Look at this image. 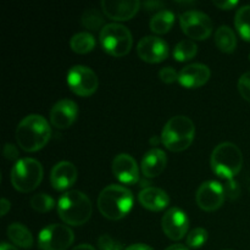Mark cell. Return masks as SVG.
Returning <instances> with one entry per match:
<instances>
[{
    "instance_id": "6da1fadb",
    "label": "cell",
    "mask_w": 250,
    "mask_h": 250,
    "mask_svg": "<svg viewBox=\"0 0 250 250\" xmlns=\"http://www.w3.org/2000/svg\"><path fill=\"white\" fill-rule=\"evenodd\" d=\"M51 136L48 121L42 115H28L16 128V141L20 148L34 153L46 146Z\"/></svg>"
},
{
    "instance_id": "7a4b0ae2",
    "label": "cell",
    "mask_w": 250,
    "mask_h": 250,
    "mask_svg": "<svg viewBox=\"0 0 250 250\" xmlns=\"http://www.w3.org/2000/svg\"><path fill=\"white\" fill-rule=\"evenodd\" d=\"M132 207L133 194L124 186H107L98 197V209L100 214L112 221L124 219L131 211Z\"/></svg>"
},
{
    "instance_id": "3957f363",
    "label": "cell",
    "mask_w": 250,
    "mask_h": 250,
    "mask_svg": "<svg viewBox=\"0 0 250 250\" xmlns=\"http://www.w3.org/2000/svg\"><path fill=\"white\" fill-rule=\"evenodd\" d=\"M93 205L88 195L80 190L63 193L58 202V214L68 226H82L90 219Z\"/></svg>"
},
{
    "instance_id": "277c9868",
    "label": "cell",
    "mask_w": 250,
    "mask_h": 250,
    "mask_svg": "<svg viewBox=\"0 0 250 250\" xmlns=\"http://www.w3.org/2000/svg\"><path fill=\"white\" fill-rule=\"evenodd\" d=\"M195 137V126L192 120L183 115L168 120L161 132V143L170 151H183L190 146Z\"/></svg>"
},
{
    "instance_id": "5b68a950",
    "label": "cell",
    "mask_w": 250,
    "mask_h": 250,
    "mask_svg": "<svg viewBox=\"0 0 250 250\" xmlns=\"http://www.w3.org/2000/svg\"><path fill=\"white\" fill-rule=\"evenodd\" d=\"M210 165L212 171L219 177L225 180H233L238 175L243 166V154L236 144L225 142L219 144L212 150Z\"/></svg>"
},
{
    "instance_id": "8992f818",
    "label": "cell",
    "mask_w": 250,
    "mask_h": 250,
    "mask_svg": "<svg viewBox=\"0 0 250 250\" xmlns=\"http://www.w3.org/2000/svg\"><path fill=\"white\" fill-rule=\"evenodd\" d=\"M43 166L32 158L16 161L10 173L11 185L21 193H29L36 189L43 180Z\"/></svg>"
},
{
    "instance_id": "52a82bcc",
    "label": "cell",
    "mask_w": 250,
    "mask_h": 250,
    "mask_svg": "<svg viewBox=\"0 0 250 250\" xmlns=\"http://www.w3.org/2000/svg\"><path fill=\"white\" fill-rule=\"evenodd\" d=\"M100 44L105 53L115 58H122L131 51L133 38L127 27L120 23H107L100 31Z\"/></svg>"
},
{
    "instance_id": "ba28073f",
    "label": "cell",
    "mask_w": 250,
    "mask_h": 250,
    "mask_svg": "<svg viewBox=\"0 0 250 250\" xmlns=\"http://www.w3.org/2000/svg\"><path fill=\"white\" fill-rule=\"evenodd\" d=\"M73 241V231L66 225H49L38 234V247L42 250H67Z\"/></svg>"
},
{
    "instance_id": "9c48e42d",
    "label": "cell",
    "mask_w": 250,
    "mask_h": 250,
    "mask_svg": "<svg viewBox=\"0 0 250 250\" xmlns=\"http://www.w3.org/2000/svg\"><path fill=\"white\" fill-rule=\"evenodd\" d=\"M180 26L190 39L204 41L212 33V21L207 14L197 10H188L180 15Z\"/></svg>"
},
{
    "instance_id": "30bf717a",
    "label": "cell",
    "mask_w": 250,
    "mask_h": 250,
    "mask_svg": "<svg viewBox=\"0 0 250 250\" xmlns=\"http://www.w3.org/2000/svg\"><path fill=\"white\" fill-rule=\"evenodd\" d=\"M67 84L70 89L80 97H90L97 92L99 80L94 71L83 65H76L67 72Z\"/></svg>"
},
{
    "instance_id": "8fae6325",
    "label": "cell",
    "mask_w": 250,
    "mask_h": 250,
    "mask_svg": "<svg viewBox=\"0 0 250 250\" xmlns=\"http://www.w3.org/2000/svg\"><path fill=\"white\" fill-rule=\"evenodd\" d=\"M226 198L225 188L216 181H207L199 186L195 194L198 207L204 211H215L222 207Z\"/></svg>"
},
{
    "instance_id": "7c38bea8",
    "label": "cell",
    "mask_w": 250,
    "mask_h": 250,
    "mask_svg": "<svg viewBox=\"0 0 250 250\" xmlns=\"http://www.w3.org/2000/svg\"><path fill=\"white\" fill-rule=\"evenodd\" d=\"M137 54L146 62H163L168 56V44L160 37L146 36L138 42Z\"/></svg>"
},
{
    "instance_id": "4fadbf2b",
    "label": "cell",
    "mask_w": 250,
    "mask_h": 250,
    "mask_svg": "<svg viewBox=\"0 0 250 250\" xmlns=\"http://www.w3.org/2000/svg\"><path fill=\"white\" fill-rule=\"evenodd\" d=\"M164 233L171 241H180L187 234L189 227V220L187 214L180 208H171L161 220Z\"/></svg>"
},
{
    "instance_id": "5bb4252c",
    "label": "cell",
    "mask_w": 250,
    "mask_h": 250,
    "mask_svg": "<svg viewBox=\"0 0 250 250\" xmlns=\"http://www.w3.org/2000/svg\"><path fill=\"white\" fill-rule=\"evenodd\" d=\"M141 7L138 0H104L102 9L109 19L114 21H128L136 16Z\"/></svg>"
},
{
    "instance_id": "9a60e30c",
    "label": "cell",
    "mask_w": 250,
    "mask_h": 250,
    "mask_svg": "<svg viewBox=\"0 0 250 250\" xmlns=\"http://www.w3.org/2000/svg\"><path fill=\"white\" fill-rule=\"evenodd\" d=\"M78 116V106L73 100L61 99L51 107L50 122L59 129H65L72 126Z\"/></svg>"
},
{
    "instance_id": "2e32d148",
    "label": "cell",
    "mask_w": 250,
    "mask_h": 250,
    "mask_svg": "<svg viewBox=\"0 0 250 250\" xmlns=\"http://www.w3.org/2000/svg\"><path fill=\"white\" fill-rule=\"evenodd\" d=\"M112 172L115 177L125 185H134L139 180V167L133 156L119 154L112 161Z\"/></svg>"
},
{
    "instance_id": "e0dca14e",
    "label": "cell",
    "mask_w": 250,
    "mask_h": 250,
    "mask_svg": "<svg viewBox=\"0 0 250 250\" xmlns=\"http://www.w3.org/2000/svg\"><path fill=\"white\" fill-rule=\"evenodd\" d=\"M210 68L204 63H190L178 72V82L182 87L199 88L210 80Z\"/></svg>"
},
{
    "instance_id": "ac0fdd59",
    "label": "cell",
    "mask_w": 250,
    "mask_h": 250,
    "mask_svg": "<svg viewBox=\"0 0 250 250\" xmlns=\"http://www.w3.org/2000/svg\"><path fill=\"white\" fill-rule=\"evenodd\" d=\"M77 168L70 161H61L51 168L50 182L56 190H66L71 188L77 181Z\"/></svg>"
},
{
    "instance_id": "d6986e66",
    "label": "cell",
    "mask_w": 250,
    "mask_h": 250,
    "mask_svg": "<svg viewBox=\"0 0 250 250\" xmlns=\"http://www.w3.org/2000/svg\"><path fill=\"white\" fill-rule=\"evenodd\" d=\"M166 164H167V158L165 151L159 148H153L146 151L142 159V172L148 178L158 177L165 170Z\"/></svg>"
},
{
    "instance_id": "ffe728a7",
    "label": "cell",
    "mask_w": 250,
    "mask_h": 250,
    "mask_svg": "<svg viewBox=\"0 0 250 250\" xmlns=\"http://www.w3.org/2000/svg\"><path fill=\"white\" fill-rule=\"evenodd\" d=\"M138 202L144 209L150 211H161L170 204L168 194L158 187H146L138 194Z\"/></svg>"
},
{
    "instance_id": "44dd1931",
    "label": "cell",
    "mask_w": 250,
    "mask_h": 250,
    "mask_svg": "<svg viewBox=\"0 0 250 250\" xmlns=\"http://www.w3.org/2000/svg\"><path fill=\"white\" fill-rule=\"evenodd\" d=\"M7 237L15 246L23 249H29L33 246V236L24 225L14 222L7 227Z\"/></svg>"
},
{
    "instance_id": "7402d4cb",
    "label": "cell",
    "mask_w": 250,
    "mask_h": 250,
    "mask_svg": "<svg viewBox=\"0 0 250 250\" xmlns=\"http://www.w3.org/2000/svg\"><path fill=\"white\" fill-rule=\"evenodd\" d=\"M175 23V14L171 10H160L150 20L151 31L156 34H165L172 28Z\"/></svg>"
},
{
    "instance_id": "603a6c76",
    "label": "cell",
    "mask_w": 250,
    "mask_h": 250,
    "mask_svg": "<svg viewBox=\"0 0 250 250\" xmlns=\"http://www.w3.org/2000/svg\"><path fill=\"white\" fill-rule=\"evenodd\" d=\"M215 44L222 53H232L237 46V37L229 26H220L215 32Z\"/></svg>"
},
{
    "instance_id": "cb8c5ba5",
    "label": "cell",
    "mask_w": 250,
    "mask_h": 250,
    "mask_svg": "<svg viewBox=\"0 0 250 250\" xmlns=\"http://www.w3.org/2000/svg\"><path fill=\"white\" fill-rule=\"evenodd\" d=\"M70 46L77 54L90 53L95 46V38L88 32H78L71 38Z\"/></svg>"
},
{
    "instance_id": "d4e9b609",
    "label": "cell",
    "mask_w": 250,
    "mask_h": 250,
    "mask_svg": "<svg viewBox=\"0 0 250 250\" xmlns=\"http://www.w3.org/2000/svg\"><path fill=\"white\" fill-rule=\"evenodd\" d=\"M198 53V45L192 39H183L178 42L173 48V58L178 62L192 60Z\"/></svg>"
},
{
    "instance_id": "484cf974",
    "label": "cell",
    "mask_w": 250,
    "mask_h": 250,
    "mask_svg": "<svg viewBox=\"0 0 250 250\" xmlns=\"http://www.w3.org/2000/svg\"><path fill=\"white\" fill-rule=\"evenodd\" d=\"M234 26L244 41L250 42V5L239 7L234 17Z\"/></svg>"
},
{
    "instance_id": "4316f807",
    "label": "cell",
    "mask_w": 250,
    "mask_h": 250,
    "mask_svg": "<svg viewBox=\"0 0 250 250\" xmlns=\"http://www.w3.org/2000/svg\"><path fill=\"white\" fill-rule=\"evenodd\" d=\"M82 24L87 29H92V31L100 29L102 31L104 28V26H103L104 24V16L97 9H88L82 15Z\"/></svg>"
},
{
    "instance_id": "83f0119b",
    "label": "cell",
    "mask_w": 250,
    "mask_h": 250,
    "mask_svg": "<svg viewBox=\"0 0 250 250\" xmlns=\"http://www.w3.org/2000/svg\"><path fill=\"white\" fill-rule=\"evenodd\" d=\"M54 205H55V202H54L53 198L49 197L45 193H38V194H34L31 198L32 209L36 210L37 212H41V214H45V212L50 211Z\"/></svg>"
},
{
    "instance_id": "f1b7e54d",
    "label": "cell",
    "mask_w": 250,
    "mask_h": 250,
    "mask_svg": "<svg viewBox=\"0 0 250 250\" xmlns=\"http://www.w3.org/2000/svg\"><path fill=\"white\" fill-rule=\"evenodd\" d=\"M208 241V231L202 227H197V229H192L189 233L187 234V239H186V243L189 248L198 249L202 248Z\"/></svg>"
},
{
    "instance_id": "f546056e",
    "label": "cell",
    "mask_w": 250,
    "mask_h": 250,
    "mask_svg": "<svg viewBox=\"0 0 250 250\" xmlns=\"http://www.w3.org/2000/svg\"><path fill=\"white\" fill-rule=\"evenodd\" d=\"M98 246H99L100 250H125L121 243L112 239L107 234H103V236L99 237V239H98Z\"/></svg>"
},
{
    "instance_id": "4dcf8cb0",
    "label": "cell",
    "mask_w": 250,
    "mask_h": 250,
    "mask_svg": "<svg viewBox=\"0 0 250 250\" xmlns=\"http://www.w3.org/2000/svg\"><path fill=\"white\" fill-rule=\"evenodd\" d=\"M238 90L242 98L250 103V71L241 76L238 81Z\"/></svg>"
},
{
    "instance_id": "1f68e13d",
    "label": "cell",
    "mask_w": 250,
    "mask_h": 250,
    "mask_svg": "<svg viewBox=\"0 0 250 250\" xmlns=\"http://www.w3.org/2000/svg\"><path fill=\"white\" fill-rule=\"evenodd\" d=\"M159 77H160V80L163 81L164 83L170 84V83L178 81V73L175 68L171 67V66H167V67H163L159 71Z\"/></svg>"
},
{
    "instance_id": "d6a6232c",
    "label": "cell",
    "mask_w": 250,
    "mask_h": 250,
    "mask_svg": "<svg viewBox=\"0 0 250 250\" xmlns=\"http://www.w3.org/2000/svg\"><path fill=\"white\" fill-rule=\"evenodd\" d=\"M225 193H226V197H229L231 199L238 198L239 193H241L238 183L234 180H229V183H227L226 187H225Z\"/></svg>"
},
{
    "instance_id": "836d02e7",
    "label": "cell",
    "mask_w": 250,
    "mask_h": 250,
    "mask_svg": "<svg viewBox=\"0 0 250 250\" xmlns=\"http://www.w3.org/2000/svg\"><path fill=\"white\" fill-rule=\"evenodd\" d=\"M4 156L5 159H7V160L10 161L17 160V158H19V150H17V148L14 144L6 143L4 146Z\"/></svg>"
},
{
    "instance_id": "e575fe53",
    "label": "cell",
    "mask_w": 250,
    "mask_h": 250,
    "mask_svg": "<svg viewBox=\"0 0 250 250\" xmlns=\"http://www.w3.org/2000/svg\"><path fill=\"white\" fill-rule=\"evenodd\" d=\"M237 0H215L214 5L221 10H231L237 6Z\"/></svg>"
},
{
    "instance_id": "d590c367",
    "label": "cell",
    "mask_w": 250,
    "mask_h": 250,
    "mask_svg": "<svg viewBox=\"0 0 250 250\" xmlns=\"http://www.w3.org/2000/svg\"><path fill=\"white\" fill-rule=\"evenodd\" d=\"M0 209H1V216H5L7 211H10V209H11V204H10L9 200L2 198L1 202H0Z\"/></svg>"
},
{
    "instance_id": "8d00e7d4",
    "label": "cell",
    "mask_w": 250,
    "mask_h": 250,
    "mask_svg": "<svg viewBox=\"0 0 250 250\" xmlns=\"http://www.w3.org/2000/svg\"><path fill=\"white\" fill-rule=\"evenodd\" d=\"M125 250H154L153 248H150L149 246L143 243H137V244H132V246L127 247Z\"/></svg>"
},
{
    "instance_id": "74e56055",
    "label": "cell",
    "mask_w": 250,
    "mask_h": 250,
    "mask_svg": "<svg viewBox=\"0 0 250 250\" xmlns=\"http://www.w3.org/2000/svg\"><path fill=\"white\" fill-rule=\"evenodd\" d=\"M72 250H95V248L90 244H80V246L75 247Z\"/></svg>"
},
{
    "instance_id": "f35d334b",
    "label": "cell",
    "mask_w": 250,
    "mask_h": 250,
    "mask_svg": "<svg viewBox=\"0 0 250 250\" xmlns=\"http://www.w3.org/2000/svg\"><path fill=\"white\" fill-rule=\"evenodd\" d=\"M166 250H189V249H188L186 246H183V244H173V246L168 247Z\"/></svg>"
},
{
    "instance_id": "ab89813d",
    "label": "cell",
    "mask_w": 250,
    "mask_h": 250,
    "mask_svg": "<svg viewBox=\"0 0 250 250\" xmlns=\"http://www.w3.org/2000/svg\"><path fill=\"white\" fill-rule=\"evenodd\" d=\"M0 250H19L16 248V247H14V246H11V244H9V243H1V247H0Z\"/></svg>"
},
{
    "instance_id": "60d3db41",
    "label": "cell",
    "mask_w": 250,
    "mask_h": 250,
    "mask_svg": "<svg viewBox=\"0 0 250 250\" xmlns=\"http://www.w3.org/2000/svg\"><path fill=\"white\" fill-rule=\"evenodd\" d=\"M151 143H156V144H158L159 143V139L155 138V137H153V138H151Z\"/></svg>"
},
{
    "instance_id": "b9f144b4",
    "label": "cell",
    "mask_w": 250,
    "mask_h": 250,
    "mask_svg": "<svg viewBox=\"0 0 250 250\" xmlns=\"http://www.w3.org/2000/svg\"><path fill=\"white\" fill-rule=\"evenodd\" d=\"M249 59H250V54H249Z\"/></svg>"
}]
</instances>
